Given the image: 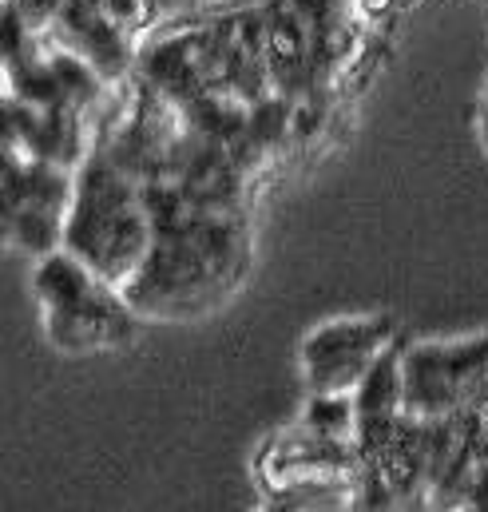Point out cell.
<instances>
[{"instance_id":"1","label":"cell","mask_w":488,"mask_h":512,"mask_svg":"<svg viewBox=\"0 0 488 512\" xmlns=\"http://www.w3.org/2000/svg\"><path fill=\"white\" fill-rule=\"evenodd\" d=\"M155 215L151 255L123 290L135 314H203L246 270L243 211H215L179 183H143Z\"/></svg>"},{"instance_id":"2","label":"cell","mask_w":488,"mask_h":512,"mask_svg":"<svg viewBox=\"0 0 488 512\" xmlns=\"http://www.w3.org/2000/svg\"><path fill=\"white\" fill-rule=\"evenodd\" d=\"M151 243L155 215L147 207L143 183L127 175L104 147L88 151V159L76 171V203L64 247L84 258L96 274L127 290L151 255Z\"/></svg>"},{"instance_id":"3","label":"cell","mask_w":488,"mask_h":512,"mask_svg":"<svg viewBox=\"0 0 488 512\" xmlns=\"http://www.w3.org/2000/svg\"><path fill=\"white\" fill-rule=\"evenodd\" d=\"M32 290L44 310V330L64 354L112 350L135 334V306L127 294L68 247L40 258Z\"/></svg>"},{"instance_id":"4","label":"cell","mask_w":488,"mask_h":512,"mask_svg":"<svg viewBox=\"0 0 488 512\" xmlns=\"http://www.w3.org/2000/svg\"><path fill=\"white\" fill-rule=\"evenodd\" d=\"M72 203H76L72 167L4 151V227L20 251L36 258L64 251Z\"/></svg>"},{"instance_id":"5","label":"cell","mask_w":488,"mask_h":512,"mask_svg":"<svg viewBox=\"0 0 488 512\" xmlns=\"http://www.w3.org/2000/svg\"><path fill=\"white\" fill-rule=\"evenodd\" d=\"M488 397V334L405 346V413L445 417Z\"/></svg>"},{"instance_id":"6","label":"cell","mask_w":488,"mask_h":512,"mask_svg":"<svg viewBox=\"0 0 488 512\" xmlns=\"http://www.w3.org/2000/svg\"><path fill=\"white\" fill-rule=\"evenodd\" d=\"M393 338H397V326L385 314L338 318V322L310 330L302 342L306 385L330 389V393H354Z\"/></svg>"},{"instance_id":"7","label":"cell","mask_w":488,"mask_h":512,"mask_svg":"<svg viewBox=\"0 0 488 512\" xmlns=\"http://www.w3.org/2000/svg\"><path fill=\"white\" fill-rule=\"evenodd\" d=\"M135 80H143L151 92L167 96L179 108H191L195 100H203L215 88H227L223 68H219V52H215V36L211 24L203 28H183V32H167L155 44H147L139 52L135 64Z\"/></svg>"},{"instance_id":"8","label":"cell","mask_w":488,"mask_h":512,"mask_svg":"<svg viewBox=\"0 0 488 512\" xmlns=\"http://www.w3.org/2000/svg\"><path fill=\"white\" fill-rule=\"evenodd\" d=\"M302 429L318 433V437H334V441H354L358 437V401L354 393H330V389H310L302 417Z\"/></svg>"},{"instance_id":"9","label":"cell","mask_w":488,"mask_h":512,"mask_svg":"<svg viewBox=\"0 0 488 512\" xmlns=\"http://www.w3.org/2000/svg\"><path fill=\"white\" fill-rule=\"evenodd\" d=\"M4 4H12L32 32H52V24L60 20V12L68 8V0H4Z\"/></svg>"}]
</instances>
